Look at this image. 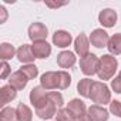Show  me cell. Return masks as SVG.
Segmentation results:
<instances>
[{"mask_svg": "<svg viewBox=\"0 0 121 121\" xmlns=\"http://www.w3.org/2000/svg\"><path fill=\"white\" fill-rule=\"evenodd\" d=\"M14 53H17L14 50V47L9 43H3V44H0V58L3 60V61H6V60L12 58L14 56Z\"/></svg>", "mask_w": 121, "mask_h": 121, "instance_id": "603a6c76", "label": "cell"}, {"mask_svg": "<svg viewBox=\"0 0 121 121\" xmlns=\"http://www.w3.org/2000/svg\"><path fill=\"white\" fill-rule=\"evenodd\" d=\"M111 87H112L114 93L121 94V71H120V73H118V76L111 81Z\"/></svg>", "mask_w": 121, "mask_h": 121, "instance_id": "f1b7e54d", "label": "cell"}, {"mask_svg": "<svg viewBox=\"0 0 121 121\" xmlns=\"http://www.w3.org/2000/svg\"><path fill=\"white\" fill-rule=\"evenodd\" d=\"M108 41H110L108 34H107L103 29H95V30L91 33V36H90V43H91L94 47H97V48L107 47V46H108Z\"/></svg>", "mask_w": 121, "mask_h": 121, "instance_id": "52a82bcc", "label": "cell"}, {"mask_svg": "<svg viewBox=\"0 0 121 121\" xmlns=\"http://www.w3.org/2000/svg\"><path fill=\"white\" fill-rule=\"evenodd\" d=\"M74 48H76V53L80 54V58L81 57H86L88 54V48H90V40L87 39V36L84 33H80L78 37L74 41Z\"/></svg>", "mask_w": 121, "mask_h": 121, "instance_id": "9c48e42d", "label": "cell"}, {"mask_svg": "<svg viewBox=\"0 0 121 121\" xmlns=\"http://www.w3.org/2000/svg\"><path fill=\"white\" fill-rule=\"evenodd\" d=\"M74 120L76 118L69 108H63V110L57 111V121H74Z\"/></svg>", "mask_w": 121, "mask_h": 121, "instance_id": "d4e9b609", "label": "cell"}, {"mask_svg": "<svg viewBox=\"0 0 121 121\" xmlns=\"http://www.w3.org/2000/svg\"><path fill=\"white\" fill-rule=\"evenodd\" d=\"M27 81H29L27 76H26L22 70H19V71H16V73L10 74L9 86H12V87H13V88H16V90H23V88L27 86Z\"/></svg>", "mask_w": 121, "mask_h": 121, "instance_id": "30bf717a", "label": "cell"}, {"mask_svg": "<svg viewBox=\"0 0 121 121\" xmlns=\"http://www.w3.org/2000/svg\"><path fill=\"white\" fill-rule=\"evenodd\" d=\"M98 67H100V60L94 54L88 53L86 57L80 58V69L86 76H93L98 73Z\"/></svg>", "mask_w": 121, "mask_h": 121, "instance_id": "3957f363", "label": "cell"}, {"mask_svg": "<svg viewBox=\"0 0 121 121\" xmlns=\"http://www.w3.org/2000/svg\"><path fill=\"white\" fill-rule=\"evenodd\" d=\"M16 54H17L19 61H22V63H31V61H34V58H36V56H34L33 48H31L30 44H23L17 50Z\"/></svg>", "mask_w": 121, "mask_h": 121, "instance_id": "5bb4252c", "label": "cell"}, {"mask_svg": "<svg viewBox=\"0 0 121 121\" xmlns=\"http://www.w3.org/2000/svg\"><path fill=\"white\" fill-rule=\"evenodd\" d=\"M31 48H33V53H34L36 58H46L51 53V47L47 41H36L31 46Z\"/></svg>", "mask_w": 121, "mask_h": 121, "instance_id": "4fadbf2b", "label": "cell"}, {"mask_svg": "<svg viewBox=\"0 0 121 121\" xmlns=\"http://www.w3.org/2000/svg\"><path fill=\"white\" fill-rule=\"evenodd\" d=\"M46 97H47L46 88H44V87H41V86L34 87V88L30 91V103L34 105V108H36L41 101H44V100H46Z\"/></svg>", "mask_w": 121, "mask_h": 121, "instance_id": "e0dca14e", "label": "cell"}, {"mask_svg": "<svg viewBox=\"0 0 121 121\" xmlns=\"http://www.w3.org/2000/svg\"><path fill=\"white\" fill-rule=\"evenodd\" d=\"M90 98L94 101V103H98V104H108L111 103V94H110V90L108 87L101 83V81H95L91 87V93H90Z\"/></svg>", "mask_w": 121, "mask_h": 121, "instance_id": "7a4b0ae2", "label": "cell"}, {"mask_svg": "<svg viewBox=\"0 0 121 121\" xmlns=\"http://www.w3.org/2000/svg\"><path fill=\"white\" fill-rule=\"evenodd\" d=\"M117 66H118V61L117 58L111 54H105L100 58V67H98V77L101 80H110L115 70H117Z\"/></svg>", "mask_w": 121, "mask_h": 121, "instance_id": "6da1fadb", "label": "cell"}, {"mask_svg": "<svg viewBox=\"0 0 121 121\" xmlns=\"http://www.w3.org/2000/svg\"><path fill=\"white\" fill-rule=\"evenodd\" d=\"M94 81L90 80V78H83L78 81V86H77V91L83 95V97H87L90 98V93H91V87H93Z\"/></svg>", "mask_w": 121, "mask_h": 121, "instance_id": "44dd1931", "label": "cell"}, {"mask_svg": "<svg viewBox=\"0 0 121 121\" xmlns=\"http://www.w3.org/2000/svg\"><path fill=\"white\" fill-rule=\"evenodd\" d=\"M41 87H44L46 90H53V88H58L60 87V74L58 71H47L41 76L40 78Z\"/></svg>", "mask_w": 121, "mask_h": 121, "instance_id": "5b68a950", "label": "cell"}, {"mask_svg": "<svg viewBox=\"0 0 121 121\" xmlns=\"http://www.w3.org/2000/svg\"><path fill=\"white\" fill-rule=\"evenodd\" d=\"M58 74H60V87L58 88L60 90H66L71 84V77L66 71H58Z\"/></svg>", "mask_w": 121, "mask_h": 121, "instance_id": "484cf974", "label": "cell"}, {"mask_svg": "<svg viewBox=\"0 0 121 121\" xmlns=\"http://www.w3.org/2000/svg\"><path fill=\"white\" fill-rule=\"evenodd\" d=\"M57 64L61 69H70L76 64V56L71 51H61L57 56Z\"/></svg>", "mask_w": 121, "mask_h": 121, "instance_id": "8fae6325", "label": "cell"}, {"mask_svg": "<svg viewBox=\"0 0 121 121\" xmlns=\"http://www.w3.org/2000/svg\"><path fill=\"white\" fill-rule=\"evenodd\" d=\"M9 73H10V67H9V64H7L6 61H2V74H0V77L4 80V78L9 76Z\"/></svg>", "mask_w": 121, "mask_h": 121, "instance_id": "f546056e", "label": "cell"}, {"mask_svg": "<svg viewBox=\"0 0 121 121\" xmlns=\"http://www.w3.org/2000/svg\"><path fill=\"white\" fill-rule=\"evenodd\" d=\"M36 114H37V117H40L43 120H50L51 117H54L57 114V105L48 97H46V100L41 101L36 107Z\"/></svg>", "mask_w": 121, "mask_h": 121, "instance_id": "277c9868", "label": "cell"}, {"mask_svg": "<svg viewBox=\"0 0 121 121\" xmlns=\"http://www.w3.org/2000/svg\"><path fill=\"white\" fill-rule=\"evenodd\" d=\"M107 47H108L111 54H114V56L121 54V33H117V34L111 36Z\"/></svg>", "mask_w": 121, "mask_h": 121, "instance_id": "d6986e66", "label": "cell"}, {"mask_svg": "<svg viewBox=\"0 0 121 121\" xmlns=\"http://www.w3.org/2000/svg\"><path fill=\"white\" fill-rule=\"evenodd\" d=\"M29 37L30 40H33L34 43L36 41H46V37H47V27L43 24V23H33L30 27H29Z\"/></svg>", "mask_w": 121, "mask_h": 121, "instance_id": "8992f818", "label": "cell"}, {"mask_svg": "<svg viewBox=\"0 0 121 121\" xmlns=\"http://www.w3.org/2000/svg\"><path fill=\"white\" fill-rule=\"evenodd\" d=\"M67 108L71 111V114L74 115V118H80V117H83V115L87 114L86 112V104L81 100H77V98L71 100L69 103V107Z\"/></svg>", "mask_w": 121, "mask_h": 121, "instance_id": "9a60e30c", "label": "cell"}, {"mask_svg": "<svg viewBox=\"0 0 121 121\" xmlns=\"http://www.w3.org/2000/svg\"><path fill=\"white\" fill-rule=\"evenodd\" d=\"M46 4L50 6V7H60V6H63L64 3H63V4H58V3H57V4H56V3H46Z\"/></svg>", "mask_w": 121, "mask_h": 121, "instance_id": "1f68e13d", "label": "cell"}, {"mask_svg": "<svg viewBox=\"0 0 121 121\" xmlns=\"http://www.w3.org/2000/svg\"><path fill=\"white\" fill-rule=\"evenodd\" d=\"M88 115L93 121H107L108 120V111L100 105H91L88 108Z\"/></svg>", "mask_w": 121, "mask_h": 121, "instance_id": "2e32d148", "label": "cell"}, {"mask_svg": "<svg viewBox=\"0 0 121 121\" xmlns=\"http://www.w3.org/2000/svg\"><path fill=\"white\" fill-rule=\"evenodd\" d=\"M98 20H100V23H101L104 27H112V26L117 23V13H115L112 9H104V10L100 13Z\"/></svg>", "mask_w": 121, "mask_h": 121, "instance_id": "7c38bea8", "label": "cell"}, {"mask_svg": "<svg viewBox=\"0 0 121 121\" xmlns=\"http://www.w3.org/2000/svg\"><path fill=\"white\" fill-rule=\"evenodd\" d=\"M20 70H22V71L27 76V78H29V80L36 78V77H37V74H39V70H37V67H36L34 64H27V66H23Z\"/></svg>", "mask_w": 121, "mask_h": 121, "instance_id": "cb8c5ba5", "label": "cell"}, {"mask_svg": "<svg viewBox=\"0 0 121 121\" xmlns=\"http://www.w3.org/2000/svg\"><path fill=\"white\" fill-rule=\"evenodd\" d=\"M0 121H19L16 110L12 107H3L0 111Z\"/></svg>", "mask_w": 121, "mask_h": 121, "instance_id": "7402d4cb", "label": "cell"}, {"mask_svg": "<svg viewBox=\"0 0 121 121\" xmlns=\"http://www.w3.org/2000/svg\"><path fill=\"white\" fill-rule=\"evenodd\" d=\"M110 111H111L114 115L121 117V103H120V101H117V100L111 101V103H110Z\"/></svg>", "mask_w": 121, "mask_h": 121, "instance_id": "83f0119b", "label": "cell"}, {"mask_svg": "<svg viewBox=\"0 0 121 121\" xmlns=\"http://www.w3.org/2000/svg\"><path fill=\"white\" fill-rule=\"evenodd\" d=\"M47 97H48L57 107H61V105H63V95L60 94L58 91H50V93H47Z\"/></svg>", "mask_w": 121, "mask_h": 121, "instance_id": "4316f807", "label": "cell"}, {"mask_svg": "<svg viewBox=\"0 0 121 121\" xmlns=\"http://www.w3.org/2000/svg\"><path fill=\"white\" fill-rule=\"evenodd\" d=\"M74 121H93V120L90 118L88 114H86V115H83V117H80V118H76Z\"/></svg>", "mask_w": 121, "mask_h": 121, "instance_id": "4dcf8cb0", "label": "cell"}, {"mask_svg": "<svg viewBox=\"0 0 121 121\" xmlns=\"http://www.w3.org/2000/svg\"><path fill=\"white\" fill-rule=\"evenodd\" d=\"M16 112H17V120H19V121H31V118H33L31 110H30L26 104H23V103H20V104L17 105Z\"/></svg>", "mask_w": 121, "mask_h": 121, "instance_id": "ffe728a7", "label": "cell"}, {"mask_svg": "<svg viewBox=\"0 0 121 121\" xmlns=\"http://www.w3.org/2000/svg\"><path fill=\"white\" fill-rule=\"evenodd\" d=\"M16 95H17L16 88H13L12 86H3L2 88H0V104L2 105L7 104L9 101L14 100Z\"/></svg>", "mask_w": 121, "mask_h": 121, "instance_id": "ac0fdd59", "label": "cell"}, {"mask_svg": "<svg viewBox=\"0 0 121 121\" xmlns=\"http://www.w3.org/2000/svg\"><path fill=\"white\" fill-rule=\"evenodd\" d=\"M73 41V37L69 31H64V30H57L54 34H53V43L57 46V47H69Z\"/></svg>", "mask_w": 121, "mask_h": 121, "instance_id": "ba28073f", "label": "cell"}]
</instances>
